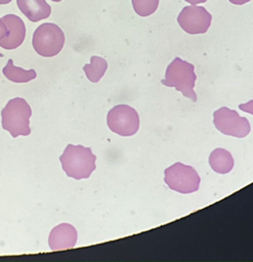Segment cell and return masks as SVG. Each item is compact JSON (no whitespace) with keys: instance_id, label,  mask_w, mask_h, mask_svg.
I'll use <instances>...</instances> for the list:
<instances>
[{"instance_id":"1","label":"cell","mask_w":253,"mask_h":262,"mask_svg":"<svg viewBox=\"0 0 253 262\" xmlns=\"http://www.w3.org/2000/svg\"><path fill=\"white\" fill-rule=\"evenodd\" d=\"M59 161L67 176L77 180L88 178L96 168L95 155L90 147L81 144H68Z\"/></svg>"},{"instance_id":"2","label":"cell","mask_w":253,"mask_h":262,"mask_svg":"<svg viewBox=\"0 0 253 262\" xmlns=\"http://www.w3.org/2000/svg\"><path fill=\"white\" fill-rule=\"evenodd\" d=\"M32 110L26 99L15 97L10 99L1 111L2 128L10 133L12 137L31 134L30 118Z\"/></svg>"},{"instance_id":"3","label":"cell","mask_w":253,"mask_h":262,"mask_svg":"<svg viewBox=\"0 0 253 262\" xmlns=\"http://www.w3.org/2000/svg\"><path fill=\"white\" fill-rule=\"evenodd\" d=\"M196 79L194 64L176 57L167 67L165 78L161 83L168 87H174L183 96L195 102L197 101V94L194 90Z\"/></svg>"},{"instance_id":"4","label":"cell","mask_w":253,"mask_h":262,"mask_svg":"<svg viewBox=\"0 0 253 262\" xmlns=\"http://www.w3.org/2000/svg\"><path fill=\"white\" fill-rule=\"evenodd\" d=\"M65 34L55 24L44 23L34 32L32 44L35 51L44 57H52L58 54L65 45Z\"/></svg>"},{"instance_id":"5","label":"cell","mask_w":253,"mask_h":262,"mask_svg":"<svg viewBox=\"0 0 253 262\" xmlns=\"http://www.w3.org/2000/svg\"><path fill=\"white\" fill-rule=\"evenodd\" d=\"M164 173V181L172 190L180 193H191L199 189L201 179L192 166L176 162L165 169Z\"/></svg>"},{"instance_id":"6","label":"cell","mask_w":253,"mask_h":262,"mask_svg":"<svg viewBox=\"0 0 253 262\" xmlns=\"http://www.w3.org/2000/svg\"><path fill=\"white\" fill-rule=\"evenodd\" d=\"M107 123L112 132L121 136H132L138 131L139 116L133 107L118 104L109 111Z\"/></svg>"},{"instance_id":"7","label":"cell","mask_w":253,"mask_h":262,"mask_svg":"<svg viewBox=\"0 0 253 262\" xmlns=\"http://www.w3.org/2000/svg\"><path fill=\"white\" fill-rule=\"evenodd\" d=\"M213 123L216 129L222 134L242 138L247 136L251 131V126L247 118L226 106H222L214 112Z\"/></svg>"},{"instance_id":"8","label":"cell","mask_w":253,"mask_h":262,"mask_svg":"<svg viewBox=\"0 0 253 262\" xmlns=\"http://www.w3.org/2000/svg\"><path fill=\"white\" fill-rule=\"evenodd\" d=\"M212 21L211 13L200 5H187L181 9L177 16L180 28L191 35L206 33Z\"/></svg>"},{"instance_id":"9","label":"cell","mask_w":253,"mask_h":262,"mask_svg":"<svg viewBox=\"0 0 253 262\" xmlns=\"http://www.w3.org/2000/svg\"><path fill=\"white\" fill-rule=\"evenodd\" d=\"M78 234L76 228L69 223H61L52 228L49 233L48 244L51 251H60L74 248Z\"/></svg>"},{"instance_id":"10","label":"cell","mask_w":253,"mask_h":262,"mask_svg":"<svg viewBox=\"0 0 253 262\" xmlns=\"http://www.w3.org/2000/svg\"><path fill=\"white\" fill-rule=\"evenodd\" d=\"M6 24L9 34L0 41V46L4 49L11 50L20 46L26 37V26L23 19L15 14L9 13L2 17Z\"/></svg>"},{"instance_id":"11","label":"cell","mask_w":253,"mask_h":262,"mask_svg":"<svg viewBox=\"0 0 253 262\" xmlns=\"http://www.w3.org/2000/svg\"><path fill=\"white\" fill-rule=\"evenodd\" d=\"M16 4L25 16L33 23L45 19L51 14V6L45 0H16Z\"/></svg>"},{"instance_id":"12","label":"cell","mask_w":253,"mask_h":262,"mask_svg":"<svg viewBox=\"0 0 253 262\" xmlns=\"http://www.w3.org/2000/svg\"><path fill=\"white\" fill-rule=\"evenodd\" d=\"M209 165L213 171L226 174L234 168L235 162L231 154L224 148H215L209 157Z\"/></svg>"},{"instance_id":"13","label":"cell","mask_w":253,"mask_h":262,"mask_svg":"<svg viewBox=\"0 0 253 262\" xmlns=\"http://www.w3.org/2000/svg\"><path fill=\"white\" fill-rule=\"evenodd\" d=\"M2 72L9 81L14 83H27L37 77L35 70H25L19 67H15L12 59H8Z\"/></svg>"},{"instance_id":"14","label":"cell","mask_w":253,"mask_h":262,"mask_svg":"<svg viewBox=\"0 0 253 262\" xmlns=\"http://www.w3.org/2000/svg\"><path fill=\"white\" fill-rule=\"evenodd\" d=\"M108 69V62L104 58L93 55L90 58V63H87L83 67V71L87 79L92 83H97L102 76L104 75Z\"/></svg>"},{"instance_id":"15","label":"cell","mask_w":253,"mask_h":262,"mask_svg":"<svg viewBox=\"0 0 253 262\" xmlns=\"http://www.w3.org/2000/svg\"><path fill=\"white\" fill-rule=\"evenodd\" d=\"M135 13L140 16H149L158 9L160 0H131Z\"/></svg>"},{"instance_id":"16","label":"cell","mask_w":253,"mask_h":262,"mask_svg":"<svg viewBox=\"0 0 253 262\" xmlns=\"http://www.w3.org/2000/svg\"><path fill=\"white\" fill-rule=\"evenodd\" d=\"M239 108L242 110L243 112H246V113H249V114L253 115V99L246 102V103H241L239 105Z\"/></svg>"},{"instance_id":"17","label":"cell","mask_w":253,"mask_h":262,"mask_svg":"<svg viewBox=\"0 0 253 262\" xmlns=\"http://www.w3.org/2000/svg\"><path fill=\"white\" fill-rule=\"evenodd\" d=\"M8 34H9V30L6 24L2 20V18H0V41L4 39Z\"/></svg>"},{"instance_id":"18","label":"cell","mask_w":253,"mask_h":262,"mask_svg":"<svg viewBox=\"0 0 253 262\" xmlns=\"http://www.w3.org/2000/svg\"><path fill=\"white\" fill-rule=\"evenodd\" d=\"M231 4H234V5H244V4H246V3H248L249 1H251V0H228Z\"/></svg>"},{"instance_id":"19","label":"cell","mask_w":253,"mask_h":262,"mask_svg":"<svg viewBox=\"0 0 253 262\" xmlns=\"http://www.w3.org/2000/svg\"><path fill=\"white\" fill-rule=\"evenodd\" d=\"M187 3L192 4V5H197V4H201V3H205L207 0H184Z\"/></svg>"},{"instance_id":"20","label":"cell","mask_w":253,"mask_h":262,"mask_svg":"<svg viewBox=\"0 0 253 262\" xmlns=\"http://www.w3.org/2000/svg\"><path fill=\"white\" fill-rule=\"evenodd\" d=\"M11 0H0V5H4V4H8L10 3Z\"/></svg>"},{"instance_id":"21","label":"cell","mask_w":253,"mask_h":262,"mask_svg":"<svg viewBox=\"0 0 253 262\" xmlns=\"http://www.w3.org/2000/svg\"><path fill=\"white\" fill-rule=\"evenodd\" d=\"M51 1H53V2H60L61 0H51Z\"/></svg>"},{"instance_id":"22","label":"cell","mask_w":253,"mask_h":262,"mask_svg":"<svg viewBox=\"0 0 253 262\" xmlns=\"http://www.w3.org/2000/svg\"><path fill=\"white\" fill-rule=\"evenodd\" d=\"M3 56V54L2 53H0V57H2Z\"/></svg>"}]
</instances>
